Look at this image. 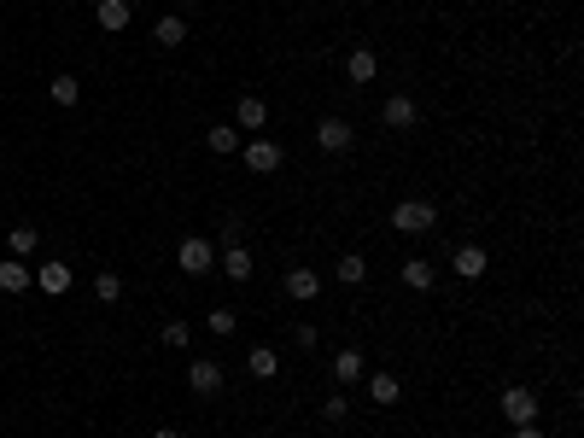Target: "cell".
<instances>
[{
    "label": "cell",
    "mask_w": 584,
    "mask_h": 438,
    "mask_svg": "<svg viewBox=\"0 0 584 438\" xmlns=\"http://www.w3.org/2000/svg\"><path fill=\"white\" fill-rule=\"evenodd\" d=\"M456 275H462V281H479V275H486V246H456Z\"/></svg>",
    "instance_id": "15"
},
{
    "label": "cell",
    "mask_w": 584,
    "mask_h": 438,
    "mask_svg": "<svg viewBox=\"0 0 584 438\" xmlns=\"http://www.w3.org/2000/svg\"><path fill=\"white\" fill-rule=\"evenodd\" d=\"M188 6H205V0H188Z\"/></svg>",
    "instance_id": "33"
},
{
    "label": "cell",
    "mask_w": 584,
    "mask_h": 438,
    "mask_svg": "<svg viewBox=\"0 0 584 438\" xmlns=\"http://www.w3.org/2000/svg\"><path fill=\"white\" fill-rule=\"evenodd\" d=\"M234 123H240V129H269V99L240 94V106H234Z\"/></svg>",
    "instance_id": "9"
},
{
    "label": "cell",
    "mask_w": 584,
    "mask_h": 438,
    "mask_svg": "<svg viewBox=\"0 0 584 438\" xmlns=\"http://www.w3.org/2000/svg\"><path fill=\"white\" fill-rule=\"evenodd\" d=\"M153 438H176V433H170V427H158V433H153Z\"/></svg>",
    "instance_id": "32"
},
{
    "label": "cell",
    "mask_w": 584,
    "mask_h": 438,
    "mask_svg": "<svg viewBox=\"0 0 584 438\" xmlns=\"http://www.w3.org/2000/svg\"><path fill=\"white\" fill-rule=\"evenodd\" d=\"M345 77H351V82H375L380 77V59L368 53V47H351V53H345Z\"/></svg>",
    "instance_id": "13"
},
{
    "label": "cell",
    "mask_w": 584,
    "mask_h": 438,
    "mask_svg": "<svg viewBox=\"0 0 584 438\" xmlns=\"http://www.w3.org/2000/svg\"><path fill=\"white\" fill-rule=\"evenodd\" d=\"M35 286H42V293H70V263H42V269H35Z\"/></svg>",
    "instance_id": "16"
},
{
    "label": "cell",
    "mask_w": 584,
    "mask_h": 438,
    "mask_svg": "<svg viewBox=\"0 0 584 438\" xmlns=\"http://www.w3.org/2000/svg\"><path fill=\"white\" fill-rule=\"evenodd\" d=\"M380 123H386V129H415V123H421V106L409 94H392L386 106H380Z\"/></svg>",
    "instance_id": "7"
},
{
    "label": "cell",
    "mask_w": 584,
    "mask_h": 438,
    "mask_svg": "<svg viewBox=\"0 0 584 438\" xmlns=\"http://www.w3.org/2000/svg\"><path fill=\"white\" fill-rule=\"evenodd\" d=\"M333 281H339V286H363L368 281V257L363 252H345L339 263H333Z\"/></svg>",
    "instance_id": "14"
},
{
    "label": "cell",
    "mask_w": 584,
    "mask_h": 438,
    "mask_svg": "<svg viewBox=\"0 0 584 438\" xmlns=\"http://www.w3.org/2000/svg\"><path fill=\"white\" fill-rule=\"evenodd\" d=\"M351 415V404H345V392H333V397H321V421H328V427H339V421Z\"/></svg>",
    "instance_id": "26"
},
{
    "label": "cell",
    "mask_w": 584,
    "mask_h": 438,
    "mask_svg": "<svg viewBox=\"0 0 584 438\" xmlns=\"http://www.w3.org/2000/svg\"><path fill=\"white\" fill-rule=\"evenodd\" d=\"M240 234H246L240 217H222V246H240Z\"/></svg>",
    "instance_id": "29"
},
{
    "label": "cell",
    "mask_w": 584,
    "mask_h": 438,
    "mask_svg": "<svg viewBox=\"0 0 584 438\" xmlns=\"http://www.w3.org/2000/svg\"><path fill=\"white\" fill-rule=\"evenodd\" d=\"M246 374H252V380H275V374H281V357L269 345H252V350H246Z\"/></svg>",
    "instance_id": "12"
},
{
    "label": "cell",
    "mask_w": 584,
    "mask_h": 438,
    "mask_svg": "<svg viewBox=\"0 0 584 438\" xmlns=\"http://www.w3.org/2000/svg\"><path fill=\"white\" fill-rule=\"evenodd\" d=\"M30 281H35V269L23 257H6V263H0V293H30Z\"/></svg>",
    "instance_id": "10"
},
{
    "label": "cell",
    "mask_w": 584,
    "mask_h": 438,
    "mask_svg": "<svg viewBox=\"0 0 584 438\" xmlns=\"http://www.w3.org/2000/svg\"><path fill=\"white\" fill-rule=\"evenodd\" d=\"M94 18H99V30H106V35H117V30H129L134 6H129V0H99V6H94Z\"/></svg>",
    "instance_id": "8"
},
{
    "label": "cell",
    "mask_w": 584,
    "mask_h": 438,
    "mask_svg": "<svg viewBox=\"0 0 584 438\" xmlns=\"http://www.w3.org/2000/svg\"><path fill=\"white\" fill-rule=\"evenodd\" d=\"M94 298H99V304H117V298H123V275L117 269H99L94 275Z\"/></svg>",
    "instance_id": "22"
},
{
    "label": "cell",
    "mask_w": 584,
    "mask_h": 438,
    "mask_svg": "<svg viewBox=\"0 0 584 438\" xmlns=\"http://www.w3.org/2000/svg\"><path fill=\"white\" fill-rule=\"evenodd\" d=\"M240 158H246V170H252V175H275L281 164H287V153H281V141H269V135H257V141H246V146H240Z\"/></svg>",
    "instance_id": "2"
},
{
    "label": "cell",
    "mask_w": 584,
    "mask_h": 438,
    "mask_svg": "<svg viewBox=\"0 0 584 438\" xmlns=\"http://www.w3.org/2000/svg\"><path fill=\"white\" fill-rule=\"evenodd\" d=\"M164 345L170 350H188L193 345V328H188V322H164Z\"/></svg>",
    "instance_id": "27"
},
{
    "label": "cell",
    "mask_w": 584,
    "mask_h": 438,
    "mask_svg": "<svg viewBox=\"0 0 584 438\" xmlns=\"http://www.w3.org/2000/svg\"><path fill=\"white\" fill-rule=\"evenodd\" d=\"M351 141H357V129H351L345 117H321V123H316V146H321V153L339 158V153H351Z\"/></svg>",
    "instance_id": "5"
},
{
    "label": "cell",
    "mask_w": 584,
    "mask_h": 438,
    "mask_svg": "<svg viewBox=\"0 0 584 438\" xmlns=\"http://www.w3.org/2000/svg\"><path fill=\"white\" fill-rule=\"evenodd\" d=\"M432 222H439V210H432L427 199H397L392 205V228L397 234H432Z\"/></svg>",
    "instance_id": "1"
},
{
    "label": "cell",
    "mask_w": 584,
    "mask_h": 438,
    "mask_svg": "<svg viewBox=\"0 0 584 438\" xmlns=\"http://www.w3.org/2000/svg\"><path fill=\"white\" fill-rule=\"evenodd\" d=\"M153 42H158V47H170V53H176V47L188 42V23H181L176 12H170V18H158V23H153Z\"/></svg>",
    "instance_id": "17"
},
{
    "label": "cell",
    "mask_w": 584,
    "mask_h": 438,
    "mask_svg": "<svg viewBox=\"0 0 584 438\" xmlns=\"http://www.w3.org/2000/svg\"><path fill=\"white\" fill-rule=\"evenodd\" d=\"M205 146H210L217 158L240 153V129H234V123H217V129H205Z\"/></svg>",
    "instance_id": "19"
},
{
    "label": "cell",
    "mask_w": 584,
    "mask_h": 438,
    "mask_svg": "<svg viewBox=\"0 0 584 438\" xmlns=\"http://www.w3.org/2000/svg\"><path fill=\"white\" fill-rule=\"evenodd\" d=\"M292 340H298V345H304V350H310V345H316V340H321V328H310V322H304V328H292Z\"/></svg>",
    "instance_id": "30"
},
{
    "label": "cell",
    "mask_w": 584,
    "mask_h": 438,
    "mask_svg": "<svg viewBox=\"0 0 584 438\" xmlns=\"http://www.w3.org/2000/svg\"><path fill=\"white\" fill-rule=\"evenodd\" d=\"M514 438H543V433H538V421H532V427H514Z\"/></svg>",
    "instance_id": "31"
},
{
    "label": "cell",
    "mask_w": 584,
    "mask_h": 438,
    "mask_svg": "<svg viewBox=\"0 0 584 438\" xmlns=\"http://www.w3.org/2000/svg\"><path fill=\"white\" fill-rule=\"evenodd\" d=\"M397 392H403V386H397V374H375V380H368V397H375L380 409L397 404Z\"/></svg>",
    "instance_id": "24"
},
{
    "label": "cell",
    "mask_w": 584,
    "mask_h": 438,
    "mask_svg": "<svg viewBox=\"0 0 584 438\" xmlns=\"http://www.w3.org/2000/svg\"><path fill=\"white\" fill-rule=\"evenodd\" d=\"M205 328H210V333H217V340H228V333H234V328H240V310H228V304H217V310H210V316H205Z\"/></svg>",
    "instance_id": "23"
},
{
    "label": "cell",
    "mask_w": 584,
    "mask_h": 438,
    "mask_svg": "<svg viewBox=\"0 0 584 438\" xmlns=\"http://www.w3.org/2000/svg\"><path fill=\"white\" fill-rule=\"evenodd\" d=\"M333 380H339V386L363 380V350H339V357H333Z\"/></svg>",
    "instance_id": "20"
},
{
    "label": "cell",
    "mask_w": 584,
    "mask_h": 438,
    "mask_svg": "<svg viewBox=\"0 0 584 438\" xmlns=\"http://www.w3.org/2000/svg\"><path fill=\"white\" fill-rule=\"evenodd\" d=\"M222 275L228 281H252V252L246 246H222Z\"/></svg>",
    "instance_id": "18"
},
{
    "label": "cell",
    "mask_w": 584,
    "mask_h": 438,
    "mask_svg": "<svg viewBox=\"0 0 584 438\" xmlns=\"http://www.w3.org/2000/svg\"><path fill=\"white\" fill-rule=\"evenodd\" d=\"M503 421L508 427H532V421H538V392H526V386H503Z\"/></svg>",
    "instance_id": "4"
},
{
    "label": "cell",
    "mask_w": 584,
    "mask_h": 438,
    "mask_svg": "<svg viewBox=\"0 0 584 438\" xmlns=\"http://www.w3.org/2000/svg\"><path fill=\"white\" fill-rule=\"evenodd\" d=\"M6 246H12V257H30L35 252V228H30V222H18V228L6 234Z\"/></svg>",
    "instance_id": "25"
},
{
    "label": "cell",
    "mask_w": 584,
    "mask_h": 438,
    "mask_svg": "<svg viewBox=\"0 0 584 438\" xmlns=\"http://www.w3.org/2000/svg\"><path fill=\"white\" fill-rule=\"evenodd\" d=\"M432 281H439V275H432L427 257H409V263H403V286H415V293H432Z\"/></svg>",
    "instance_id": "21"
},
{
    "label": "cell",
    "mask_w": 584,
    "mask_h": 438,
    "mask_svg": "<svg viewBox=\"0 0 584 438\" xmlns=\"http://www.w3.org/2000/svg\"><path fill=\"white\" fill-rule=\"evenodd\" d=\"M53 99H59V106H77V99H82V82L77 77H53Z\"/></svg>",
    "instance_id": "28"
},
{
    "label": "cell",
    "mask_w": 584,
    "mask_h": 438,
    "mask_svg": "<svg viewBox=\"0 0 584 438\" xmlns=\"http://www.w3.org/2000/svg\"><path fill=\"white\" fill-rule=\"evenodd\" d=\"M287 298H298V304L321 298V275L316 269H287Z\"/></svg>",
    "instance_id": "11"
},
{
    "label": "cell",
    "mask_w": 584,
    "mask_h": 438,
    "mask_svg": "<svg viewBox=\"0 0 584 438\" xmlns=\"http://www.w3.org/2000/svg\"><path fill=\"white\" fill-rule=\"evenodd\" d=\"M176 269L193 275V281H199V275H210V269H217V246L199 240V234H193V240H181V246H176Z\"/></svg>",
    "instance_id": "3"
},
{
    "label": "cell",
    "mask_w": 584,
    "mask_h": 438,
    "mask_svg": "<svg viewBox=\"0 0 584 438\" xmlns=\"http://www.w3.org/2000/svg\"><path fill=\"white\" fill-rule=\"evenodd\" d=\"M188 386H193V397H217V392H222V362L193 357V362H188Z\"/></svg>",
    "instance_id": "6"
}]
</instances>
